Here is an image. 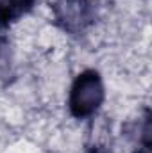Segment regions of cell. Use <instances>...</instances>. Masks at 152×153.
<instances>
[{
    "instance_id": "1",
    "label": "cell",
    "mask_w": 152,
    "mask_h": 153,
    "mask_svg": "<svg viewBox=\"0 0 152 153\" xmlns=\"http://www.w3.org/2000/svg\"><path fill=\"white\" fill-rule=\"evenodd\" d=\"M106 100L104 80L97 70H84L74 78L68 93V111L75 119L93 117Z\"/></svg>"
},
{
    "instance_id": "2",
    "label": "cell",
    "mask_w": 152,
    "mask_h": 153,
    "mask_svg": "<svg viewBox=\"0 0 152 153\" xmlns=\"http://www.w3.org/2000/svg\"><path fill=\"white\" fill-rule=\"evenodd\" d=\"M52 14L57 27L70 34L82 32L95 20V9L90 0H54Z\"/></svg>"
},
{
    "instance_id": "3",
    "label": "cell",
    "mask_w": 152,
    "mask_h": 153,
    "mask_svg": "<svg viewBox=\"0 0 152 153\" xmlns=\"http://www.w3.org/2000/svg\"><path fill=\"white\" fill-rule=\"evenodd\" d=\"M36 0H0V27H9L29 14Z\"/></svg>"
}]
</instances>
